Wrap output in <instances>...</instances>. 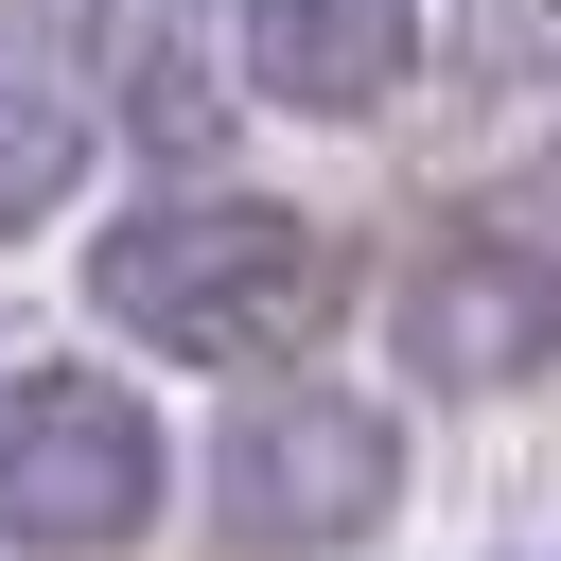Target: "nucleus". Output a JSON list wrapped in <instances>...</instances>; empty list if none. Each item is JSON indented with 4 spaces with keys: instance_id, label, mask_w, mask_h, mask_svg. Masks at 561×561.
Instances as JSON below:
<instances>
[{
    "instance_id": "obj_4",
    "label": "nucleus",
    "mask_w": 561,
    "mask_h": 561,
    "mask_svg": "<svg viewBox=\"0 0 561 561\" xmlns=\"http://www.w3.org/2000/svg\"><path fill=\"white\" fill-rule=\"evenodd\" d=\"M403 351H421L438 386H526V368H561V245L456 228V245L403 280Z\"/></svg>"
},
{
    "instance_id": "obj_5",
    "label": "nucleus",
    "mask_w": 561,
    "mask_h": 561,
    "mask_svg": "<svg viewBox=\"0 0 561 561\" xmlns=\"http://www.w3.org/2000/svg\"><path fill=\"white\" fill-rule=\"evenodd\" d=\"M245 70L316 123H368L421 70V0H245Z\"/></svg>"
},
{
    "instance_id": "obj_8",
    "label": "nucleus",
    "mask_w": 561,
    "mask_h": 561,
    "mask_svg": "<svg viewBox=\"0 0 561 561\" xmlns=\"http://www.w3.org/2000/svg\"><path fill=\"white\" fill-rule=\"evenodd\" d=\"M543 210H561V158H543Z\"/></svg>"
},
{
    "instance_id": "obj_7",
    "label": "nucleus",
    "mask_w": 561,
    "mask_h": 561,
    "mask_svg": "<svg viewBox=\"0 0 561 561\" xmlns=\"http://www.w3.org/2000/svg\"><path fill=\"white\" fill-rule=\"evenodd\" d=\"M473 35H491V70H561V0H473Z\"/></svg>"
},
{
    "instance_id": "obj_2",
    "label": "nucleus",
    "mask_w": 561,
    "mask_h": 561,
    "mask_svg": "<svg viewBox=\"0 0 561 561\" xmlns=\"http://www.w3.org/2000/svg\"><path fill=\"white\" fill-rule=\"evenodd\" d=\"M386 491H403V438H386L368 403H333V386L245 403L228 456H210V526H228V561H333V543L386 526Z\"/></svg>"
},
{
    "instance_id": "obj_6",
    "label": "nucleus",
    "mask_w": 561,
    "mask_h": 561,
    "mask_svg": "<svg viewBox=\"0 0 561 561\" xmlns=\"http://www.w3.org/2000/svg\"><path fill=\"white\" fill-rule=\"evenodd\" d=\"M70 175H88V105L35 88V70H0V228H35Z\"/></svg>"
},
{
    "instance_id": "obj_1",
    "label": "nucleus",
    "mask_w": 561,
    "mask_h": 561,
    "mask_svg": "<svg viewBox=\"0 0 561 561\" xmlns=\"http://www.w3.org/2000/svg\"><path fill=\"white\" fill-rule=\"evenodd\" d=\"M88 298H105L140 351L280 368V351L333 316V245H316V210H280V193H158L140 228L88 245Z\"/></svg>"
},
{
    "instance_id": "obj_3",
    "label": "nucleus",
    "mask_w": 561,
    "mask_h": 561,
    "mask_svg": "<svg viewBox=\"0 0 561 561\" xmlns=\"http://www.w3.org/2000/svg\"><path fill=\"white\" fill-rule=\"evenodd\" d=\"M158 526V421L105 386V368H35L0 403V543L35 561H105Z\"/></svg>"
}]
</instances>
